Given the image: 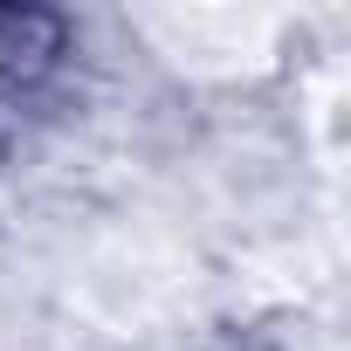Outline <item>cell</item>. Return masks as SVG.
<instances>
[{
  "mask_svg": "<svg viewBox=\"0 0 351 351\" xmlns=\"http://www.w3.org/2000/svg\"><path fill=\"white\" fill-rule=\"evenodd\" d=\"M69 21L56 8H0V83H35L62 62Z\"/></svg>",
  "mask_w": 351,
  "mask_h": 351,
  "instance_id": "1",
  "label": "cell"
}]
</instances>
